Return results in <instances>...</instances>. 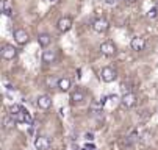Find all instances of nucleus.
Returning <instances> with one entry per match:
<instances>
[{
    "label": "nucleus",
    "instance_id": "nucleus-10",
    "mask_svg": "<svg viewBox=\"0 0 158 150\" xmlns=\"http://www.w3.org/2000/svg\"><path fill=\"white\" fill-rule=\"evenodd\" d=\"M36 105H38L39 110H49L52 106V97L47 95V94H41L36 99Z\"/></svg>",
    "mask_w": 158,
    "mask_h": 150
},
{
    "label": "nucleus",
    "instance_id": "nucleus-16",
    "mask_svg": "<svg viewBox=\"0 0 158 150\" xmlns=\"http://www.w3.org/2000/svg\"><path fill=\"white\" fill-rule=\"evenodd\" d=\"M22 110H24V106H20V105H17V103H14V105H10V106H8V114H11V116H14V114H17V113H20Z\"/></svg>",
    "mask_w": 158,
    "mask_h": 150
},
{
    "label": "nucleus",
    "instance_id": "nucleus-11",
    "mask_svg": "<svg viewBox=\"0 0 158 150\" xmlns=\"http://www.w3.org/2000/svg\"><path fill=\"white\" fill-rule=\"evenodd\" d=\"M35 147H36V150H49L50 148V139L47 136H38L35 139Z\"/></svg>",
    "mask_w": 158,
    "mask_h": 150
},
{
    "label": "nucleus",
    "instance_id": "nucleus-5",
    "mask_svg": "<svg viewBox=\"0 0 158 150\" xmlns=\"http://www.w3.org/2000/svg\"><path fill=\"white\" fill-rule=\"evenodd\" d=\"M69 100H71V105H81L86 100V94H85V91L81 88H77V89H74L71 92Z\"/></svg>",
    "mask_w": 158,
    "mask_h": 150
},
{
    "label": "nucleus",
    "instance_id": "nucleus-13",
    "mask_svg": "<svg viewBox=\"0 0 158 150\" xmlns=\"http://www.w3.org/2000/svg\"><path fill=\"white\" fill-rule=\"evenodd\" d=\"M56 58H58L56 50H44L42 53V63H46V64H53Z\"/></svg>",
    "mask_w": 158,
    "mask_h": 150
},
{
    "label": "nucleus",
    "instance_id": "nucleus-7",
    "mask_svg": "<svg viewBox=\"0 0 158 150\" xmlns=\"http://www.w3.org/2000/svg\"><path fill=\"white\" fill-rule=\"evenodd\" d=\"M17 49L14 47V46H11V44H6V46H3L2 47V58L3 59H6V61H11V59H14L16 56H17Z\"/></svg>",
    "mask_w": 158,
    "mask_h": 150
},
{
    "label": "nucleus",
    "instance_id": "nucleus-12",
    "mask_svg": "<svg viewBox=\"0 0 158 150\" xmlns=\"http://www.w3.org/2000/svg\"><path fill=\"white\" fill-rule=\"evenodd\" d=\"M71 86H72V81H71V78H67V77H61V78H58L56 88H58L61 92H67V91L71 89Z\"/></svg>",
    "mask_w": 158,
    "mask_h": 150
},
{
    "label": "nucleus",
    "instance_id": "nucleus-19",
    "mask_svg": "<svg viewBox=\"0 0 158 150\" xmlns=\"http://www.w3.org/2000/svg\"><path fill=\"white\" fill-rule=\"evenodd\" d=\"M121 88H122V94H127V92H131V89H130V86H128V84H125V83L122 84V86H121Z\"/></svg>",
    "mask_w": 158,
    "mask_h": 150
},
{
    "label": "nucleus",
    "instance_id": "nucleus-21",
    "mask_svg": "<svg viewBox=\"0 0 158 150\" xmlns=\"http://www.w3.org/2000/svg\"><path fill=\"white\" fill-rule=\"evenodd\" d=\"M106 3L108 5H113V3H116V0H106Z\"/></svg>",
    "mask_w": 158,
    "mask_h": 150
},
{
    "label": "nucleus",
    "instance_id": "nucleus-20",
    "mask_svg": "<svg viewBox=\"0 0 158 150\" xmlns=\"http://www.w3.org/2000/svg\"><path fill=\"white\" fill-rule=\"evenodd\" d=\"M81 150H97V148H96L94 145H89V144H86V145H85Z\"/></svg>",
    "mask_w": 158,
    "mask_h": 150
},
{
    "label": "nucleus",
    "instance_id": "nucleus-1",
    "mask_svg": "<svg viewBox=\"0 0 158 150\" xmlns=\"http://www.w3.org/2000/svg\"><path fill=\"white\" fill-rule=\"evenodd\" d=\"M116 78H118L116 69H113V67L106 66V67H103V69L100 71V80H102L103 83H113Z\"/></svg>",
    "mask_w": 158,
    "mask_h": 150
},
{
    "label": "nucleus",
    "instance_id": "nucleus-6",
    "mask_svg": "<svg viewBox=\"0 0 158 150\" xmlns=\"http://www.w3.org/2000/svg\"><path fill=\"white\" fill-rule=\"evenodd\" d=\"M72 25H74V22H72V19H71L69 16L61 17L58 22H56V28H58V31H61V33H67V31L72 28Z\"/></svg>",
    "mask_w": 158,
    "mask_h": 150
},
{
    "label": "nucleus",
    "instance_id": "nucleus-14",
    "mask_svg": "<svg viewBox=\"0 0 158 150\" xmlns=\"http://www.w3.org/2000/svg\"><path fill=\"white\" fill-rule=\"evenodd\" d=\"M50 42H52V36L49 33H39L38 34V44L41 47H47Z\"/></svg>",
    "mask_w": 158,
    "mask_h": 150
},
{
    "label": "nucleus",
    "instance_id": "nucleus-9",
    "mask_svg": "<svg viewBox=\"0 0 158 150\" xmlns=\"http://www.w3.org/2000/svg\"><path fill=\"white\" fill-rule=\"evenodd\" d=\"M108 28H110V22L106 19H103V17H99V19H96L93 22V30L96 33H105Z\"/></svg>",
    "mask_w": 158,
    "mask_h": 150
},
{
    "label": "nucleus",
    "instance_id": "nucleus-2",
    "mask_svg": "<svg viewBox=\"0 0 158 150\" xmlns=\"http://www.w3.org/2000/svg\"><path fill=\"white\" fill-rule=\"evenodd\" d=\"M13 38H14V41L17 42L19 46H25V44H28V41H30V36H28V33L24 28H16L13 31Z\"/></svg>",
    "mask_w": 158,
    "mask_h": 150
},
{
    "label": "nucleus",
    "instance_id": "nucleus-22",
    "mask_svg": "<svg viewBox=\"0 0 158 150\" xmlns=\"http://www.w3.org/2000/svg\"><path fill=\"white\" fill-rule=\"evenodd\" d=\"M49 2H50V3H55V2H56V0H49Z\"/></svg>",
    "mask_w": 158,
    "mask_h": 150
},
{
    "label": "nucleus",
    "instance_id": "nucleus-15",
    "mask_svg": "<svg viewBox=\"0 0 158 150\" xmlns=\"http://www.w3.org/2000/svg\"><path fill=\"white\" fill-rule=\"evenodd\" d=\"M17 125V120L11 116V114H6L5 117H3V127L6 128V130H11V128H14Z\"/></svg>",
    "mask_w": 158,
    "mask_h": 150
},
{
    "label": "nucleus",
    "instance_id": "nucleus-17",
    "mask_svg": "<svg viewBox=\"0 0 158 150\" xmlns=\"http://www.w3.org/2000/svg\"><path fill=\"white\" fill-rule=\"evenodd\" d=\"M2 13L5 16H11L13 14V10H11V6H10V3L6 2V0H3V2H2Z\"/></svg>",
    "mask_w": 158,
    "mask_h": 150
},
{
    "label": "nucleus",
    "instance_id": "nucleus-3",
    "mask_svg": "<svg viewBox=\"0 0 158 150\" xmlns=\"http://www.w3.org/2000/svg\"><path fill=\"white\" fill-rule=\"evenodd\" d=\"M99 49H100V53H102L103 56H114L116 52H118V49H116V46H114V42H111V41L102 42Z\"/></svg>",
    "mask_w": 158,
    "mask_h": 150
},
{
    "label": "nucleus",
    "instance_id": "nucleus-18",
    "mask_svg": "<svg viewBox=\"0 0 158 150\" xmlns=\"http://www.w3.org/2000/svg\"><path fill=\"white\" fill-rule=\"evenodd\" d=\"M147 17H149L150 20L156 19V17H158V6H152V8L147 11Z\"/></svg>",
    "mask_w": 158,
    "mask_h": 150
},
{
    "label": "nucleus",
    "instance_id": "nucleus-8",
    "mask_svg": "<svg viewBox=\"0 0 158 150\" xmlns=\"http://www.w3.org/2000/svg\"><path fill=\"white\" fill-rule=\"evenodd\" d=\"M146 46H147V42H146V39L141 38V36H135V38H131V41H130V47H131V50H135V52H143V50L146 49Z\"/></svg>",
    "mask_w": 158,
    "mask_h": 150
},
{
    "label": "nucleus",
    "instance_id": "nucleus-4",
    "mask_svg": "<svg viewBox=\"0 0 158 150\" xmlns=\"http://www.w3.org/2000/svg\"><path fill=\"white\" fill-rule=\"evenodd\" d=\"M136 102H138V97H136V94H135V92H127V94H122L121 103H122L124 108H127V110L133 108V106L136 105Z\"/></svg>",
    "mask_w": 158,
    "mask_h": 150
}]
</instances>
